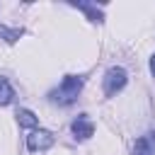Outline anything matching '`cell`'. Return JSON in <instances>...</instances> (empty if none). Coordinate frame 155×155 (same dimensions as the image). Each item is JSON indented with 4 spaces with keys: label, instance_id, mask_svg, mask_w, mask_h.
<instances>
[{
    "label": "cell",
    "instance_id": "obj_5",
    "mask_svg": "<svg viewBox=\"0 0 155 155\" xmlns=\"http://www.w3.org/2000/svg\"><path fill=\"white\" fill-rule=\"evenodd\" d=\"M73 7H80L87 17H90V22H104V15L94 7V5H90V2H70Z\"/></svg>",
    "mask_w": 155,
    "mask_h": 155
},
{
    "label": "cell",
    "instance_id": "obj_9",
    "mask_svg": "<svg viewBox=\"0 0 155 155\" xmlns=\"http://www.w3.org/2000/svg\"><path fill=\"white\" fill-rule=\"evenodd\" d=\"M133 155H153V148H150L148 138H136V143H133Z\"/></svg>",
    "mask_w": 155,
    "mask_h": 155
},
{
    "label": "cell",
    "instance_id": "obj_8",
    "mask_svg": "<svg viewBox=\"0 0 155 155\" xmlns=\"http://www.w3.org/2000/svg\"><path fill=\"white\" fill-rule=\"evenodd\" d=\"M22 34H24V29H22V27H15V29H10L7 24H2V22H0V36H2L7 44H15V41H17Z\"/></svg>",
    "mask_w": 155,
    "mask_h": 155
},
{
    "label": "cell",
    "instance_id": "obj_3",
    "mask_svg": "<svg viewBox=\"0 0 155 155\" xmlns=\"http://www.w3.org/2000/svg\"><path fill=\"white\" fill-rule=\"evenodd\" d=\"M51 145H53V136H51L48 131H44V128L31 131V133L27 136V148H29L31 153H36V150H48Z\"/></svg>",
    "mask_w": 155,
    "mask_h": 155
},
{
    "label": "cell",
    "instance_id": "obj_6",
    "mask_svg": "<svg viewBox=\"0 0 155 155\" xmlns=\"http://www.w3.org/2000/svg\"><path fill=\"white\" fill-rule=\"evenodd\" d=\"M17 121H19V126H24V128H34V126L39 124V116H36L34 111H29V109H19V111H17Z\"/></svg>",
    "mask_w": 155,
    "mask_h": 155
},
{
    "label": "cell",
    "instance_id": "obj_2",
    "mask_svg": "<svg viewBox=\"0 0 155 155\" xmlns=\"http://www.w3.org/2000/svg\"><path fill=\"white\" fill-rule=\"evenodd\" d=\"M126 80H128V75H126L124 68H119V65L109 68L104 73V94L107 97H114L116 92H121L126 87Z\"/></svg>",
    "mask_w": 155,
    "mask_h": 155
},
{
    "label": "cell",
    "instance_id": "obj_1",
    "mask_svg": "<svg viewBox=\"0 0 155 155\" xmlns=\"http://www.w3.org/2000/svg\"><path fill=\"white\" fill-rule=\"evenodd\" d=\"M82 78L80 75H65L63 80H61V85L48 94L51 97V102H56V104H63V107H68V104H73L75 99H78V94H80V90H82Z\"/></svg>",
    "mask_w": 155,
    "mask_h": 155
},
{
    "label": "cell",
    "instance_id": "obj_7",
    "mask_svg": "<svg viewBox=\"0 0 155 155\" xmlns=\"http://www.w3.org/2000/svg\"><path fill=\"white\" fill-rule=\"evenodd\" d=\"M15 99V90L7 82V78H0V107H7Z\"/></svg>",
    "mask_w": 155,
    "mask_h": 155
},
{
    "label": "cell",
    "instance_id": "obj_10",
    "mask_svg": "<svg viewBox=\"0 0 155 155\" xmlns=\"http://www.w3.org/2000/svg\"><path fill=\"white\" fill-rule=\"evenodd\" d=\"M150 73H153V78H155V56L150 58Z\"/></svg>",
    "mask_w": 155,
    "mask_h": 155
},
{
    "label": "cell",
    "instance_id": "obj_4",
    "mask_svg": "<svg viewBox=\"0 0 155 155\" xmlns=\"http://www.w3.org/2000/svg\"><path fill=\"white\" fill-rule=\"evenodd\" d=\"M70 128H73V136H75L78 140H87V138L94 133V124H92L85 114H82V116H78V119L73 121V126H70Z\"/></svg>",
    "mask_w": 155,
    "mask_h": 155
}]
</instances>
